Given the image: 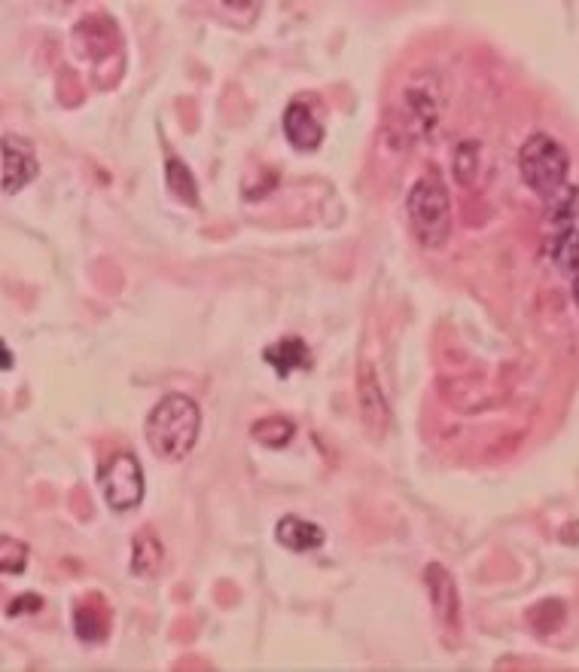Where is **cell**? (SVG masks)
Instances as JSON below:
<instances>
[{
  "mask_svg": "<svg viewBox=\"0 0 579 672\" xmlns=\"http://www.w3.org/2000/svg\"><path fill=\"white\" fill-rule=\"evenodd\" d=\"M98 490L116 514L135 511L144 502V471L132 452H113L111 459L98 464Z\"/></svg>",
  "mask_w": 579,
  "mask_h": 672,
  "instance_id": "4",
  "label": "cell"
},
{
  "mask_svg": "<svg viewBox=\"0 0 579 672\" xmlns=\"http://www.w3.org/2000/svg\"><path fill=\"white\" fill-rule=\"evenodd\" d=\"M424 587L430 593V605L433 615L445 630H461V600H457V587L445 565L433 562L424 569Z\"/></svg>",
  "mask_w": 579,
  "mask_h": 672,
  "instance_id": "6",
  "label": "cell"
},
{
  "mask_svg": "<svg viewBox=\"0 0 579 672\" xmlns=\"http://www.w3.org/2000/svg\"><path fill=\"white\" fill-rule=\"evenodd\" d=\"M162 557H166V550H162L156 535H138L135 547H132V572L140 574V578H152V574H159V569H162Z\"/></svg>",
  "mask_w": 579,
  "mask_h": 672,
  "instance_id": "11",
  "label": "cell"
},
{
  "mask_svg": "<svg viewBox=\"0 0 579 672\" xmlns=\"http://www.w3.org/2000/svg\"><path fill=\"white\" fill-rule=\"evenodd\" d=\"M357 397H360V416L366 422V428L375 437H382L390 428V406L385 401V392L375 379L373 367H363L357 377Z\"/></svg>",
  "mask_w": 579,
  "mask_h": 672,
  "instance_id": "8",
  "label": "cell"
},
{
  "mask_svg": "<svg viewBox=\"0 0 579 672\" xmlns=\"http://www.w3.org/2000/svg\"><path fill=\"white\" fill-rule=\"evenodd\" d=\"M262 361L269 367H275L277 377H290L296 370H311L315 367V358H311V349L305 346L303 336H284L272 346L262 349Z\"/></svg>",
  "mask_w": 579,
  "mask_h": 672,
  "instance_id": "9",
  "label": "cell"
},
{
  "mask_svg": "<svg viewBox=\"0 0 579 672\" xmlns=\"http://www.w3.org/2000/svg\"><path fill=\"white\" fill-rule=\"evenodd\" d=\"M250 435H253V440H260L262 447L281 449V447H287L290 440H293V435H296V425H293L290 419H284V416H269V419L253 422Z\"/></svg>",
  "mask_w": 579,
  "mask_h": 672,
  "instance_id": "13",
  "label": "cell"
},
{
  "mask_svg": "<svg viewBox=\"0 0 579 672\" xmlns=\"http://www.w3.org/2000/svg\"><path fill=\"white\" fill-rule=\"evenodd\" d=\"M166 181L168 190H171L180 202L198 205V183H195V178L190 175V168L183 166L180 159H168L166 163Z\"/></svg>",
  "mask_w": 579,
  "mask_h": 672,
  "instance_id": "15",
  "label": "cell"
},
{
  "mask_svg": "<svg viewBox=\"0 0 579 672\" xmlns=\"http://www.w3.org/2000/svg\"><path fill=\"white\" fill-rule=\"evenodd\" d=\"M0 358H3V361H0V367H3V370H13V351H10V346H7V343H0Z\"/></svg>",
  "mask_w": 579,
  "mask_h": 672,
  "instance_id": "19",
  "label": "cell"
},
{
  "mask_svg": "<svg viewBox=\"0 0 579 672\" xmlns=\"http://www.w3.org/2000/svg\"><path fill=\"white\" fill-rule=\"evenodd\" d=\"M41 171L34 144L19 135H7L3 138V193H19L25 190Z\"/></svg>",
  "mask_w": 579,
  "mask_h": 672,
  "instance_id": "5",
  "label": "cell"
},
{
  "mask_svg": "<svg viewBox=\"0 0 579 672\" xmlns=\"http://www.w3.org/2000/svg\"><path fill=\"white\" fill-rule=\"evenodd\" d=\"M0 569L3 574H22L29 569V545L3 535L0 538Z\"/></svg>",
  "mask_w": 579,
  "mask_h": 672,
  "instance_id": "17",
  "label": "cell"
},
{
  "mask_svg": "<svg viewBox=\"0 0 579 672\" xmlns=\"http://www.w3.org/2000/svg\"><path fill=\"white\" fill-rule=\"evenodd\" d=\"M284 135L299 154H311L323 141V123L305 101H290L284 111Z\"/></svg>",
  "mask_w": 579,
  "mask_h": 672,
  "instance_id": "7",
  "label": "cell"
},
{
  "mask_svg": "<svg viewBox=\"0 0 579 672\" xmlns=\"http://www.w3.org/2000/svg\"><path fill=\"white\" fill-rule=\"evenodd\" d=\"M479 159H483L479 141H464V144L455 150V178L464 183V187H473V183H476Z\"/></svg>",
  "mask_w": 579,
  "mask_h": 672,
  "instance_id": "16",
  "label": "cell"
},
{
  "mask_svg": "<svg viewBox=\"0 0 579 672\" xmlns=\"http://www.w3.org/2000/svg\"><path fill=\"white\" fill-rule=\"evenodd\" d=\"M519 171L524 187H531L540 199H555L567 190L570 156L552 135H531L519 150Z\"/></svg>",
  "mask_w": 579,
  "mask_h": 672,
  "instance_id": "3",
  "label": "cell"
},
{
  "mask_svg": "<svg viewBox=\"0 0 579 672\" xmlns=\"http://www.w3.org/2000/svg\"><path fill=\"white\" fill-rule=\"evenodd\" d=\"M37 612H43V596H37V593H22V596H15L10 608H7V615L10 617L37 615Z\"/></svg>",
  "mask_w": 579,
  "mask_h": 672,
  "instance_id": "18",
  "label": "cell"
},
{
  "mask_svg": "<svg viewBox=\"0 0 579 672\" xmlns=\"http://www.w3.org/2000/svg\"><path fill=\"white\" fill-rule=\"evenodd\" d=\"M198 432H202V410L186 394H166L152 406L144 425L147 447L162 462H183L198 444Z\"/></svg>",
  "mask_w": 579,
  "mask_h": 672,
  "instance_id": "1",
  "label": "cell"
},
{
  "mask_svg": "<svg viewBox=\"0 0 579 672\" xmlns=\"http://www.w3.org/2000/svg\"><path fill=\"white\" fill-rule=\"evenodd\" d=\"M406 217L424 248H442L452 236V199L436 171L421 175L406 197Z\"/></svg>",
  "mask_w": 579,
  "mask_h": 672,
  "instance_id": "2",
  "label": "cell"
},
{
  "mask_svg": "<svg viewBox=\"0 0 579 672\" xmlns=\"http://www.w3.org/2000/svg\"><path fill=\"white\" fill-rule=\"evenodd\" d=\"M552 264L561 272H579V233L574 226H565L552 238Z\"/></svg>",
  "mask_w": 579,
  "mask_h": 672,
  "instance_id": "14",
  "label": "cell"
},
{
  "mask_svg": "<svg viewBox=\"0 0 579 672\" xmlns=\"http://www.w3.org/2000/svg\"><path fill=\"white\" fill-rule=\"evenodd\" d=\"M73 627H77V636L83 642H104L107 639V627H111V617L98 605H80L77 615H73Z\"/></svg>",
  "mask_w": 579,
  "mask_h": 672,
  "instance_id": "12",
  "label": "cell"
},
{
  "mask_svg": "<svg viewBox=\"0 0 579 672\" xmlns=\"http://www.w3.org/2000/svg\"><path fill=\"white\" fill-rule=\"evenodd\" d=\"M275 538L277 545L287 547V550H293V553H308V550H318L323 541H327V535H323V529H320L318 523H308V519L303 517H281L275 526Z\"/></svg>",
  "mask_w": 579,
  "mask_h": 672,
  "instance_id": "10",
  "label": "cell"
}]
</instances>
